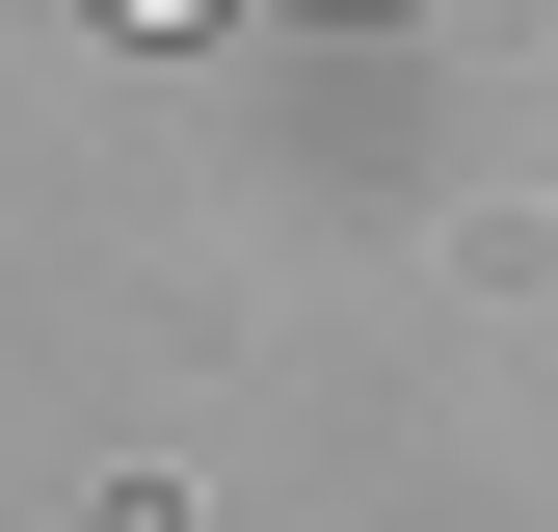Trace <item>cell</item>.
Returning <instances> with one entry per match:
<instances>
[{
  "mask_svg": "<svg viewBox=\"0 0 558 532\" xmlns=\"http://www.w3.org/2000/svg\"><path fill=\"white\" fill-rule=\"evenodd\" d=\"M133 27H186V0H133Z\"/></svg>",
  "mask_w": 558,
  "mask_h": 532,
  "instance_id": "obj_1",
  "label": "cell"
}]
</instances>
